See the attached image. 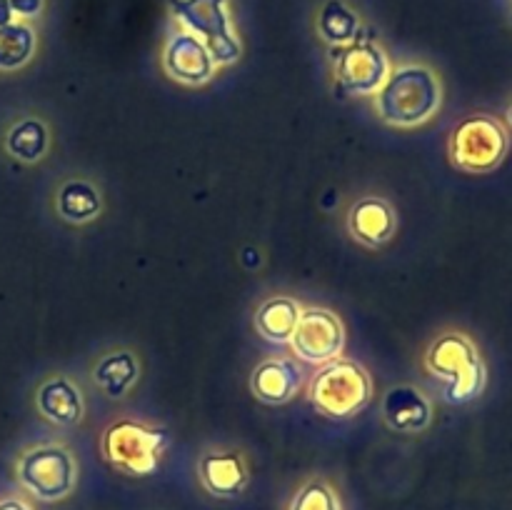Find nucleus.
<instances>
[{"instance_id":"18","label":"nucleus","mask_w":512,"mask_h":510,"mask_svg":"<svg viewBox=\"0 0 512 510\" xmlns=\"http://www.w3.org/2000/svg\"><path fill=\"white\" fill-rule=\"evenodd\" d=\"M5 148H8L10 155H15L18 160H25V163H35L45 155L48 150V130L40 120L25 118L20 120L18 125H13L5 138Z\"/></svg>"},{"instance_id":"11","label":"nucleus","mask_w":512,"mask_h":510,"mask_svg":"<svg viewBox=\"0 0 512 510\" xmlns=\"http://www.w3.org/2000/svg\"><path fill=\"white\" fill-rule=\"evenodd\" d=\"M383 413L390 428L400 430V433H418V430L428 428L430 418H433L428 400L410 385H398L385 395Z\"/></svg>"},{"instance_id":"21","label":"nucleus","mask_w":512,"mask_h":510,"mask_svg":"<svg viewBox=\"0 0 512 510\" xmlns=\"http://www.w3.org/2000/svg\"><path fill=\"white\" fill-rule=\"evenodd\" d=\"M35 33L23 23H10L0 28V70H15L33 55Z\"/></svg>"},{"instance_id":"12","label":"nucleus","mask_w":512,"mask_h":510,"mask_svg":"<svg viewBox=\"0 0 512 510\" xmlns=\"http://www.w3.org/2000/svg\"><path fill=\"white\" fill-rule=\"evenodd\" d=\"M200 480L208 493L218 498H235L245 490L248 470L235 453H210L200 460Z\"/></svg>"},{"instance_id":"16","label":"nucleus","mask_w":512,"mask_h":510,"mask_svg":"<svg viewBox=\"0 0 512 510\" xmlns=\"http://www.w3.org/2000/svg\"><path fill=\"white\" fill-rule=\"evenodd\" d=\"M300 313H303V310L298 308L295 300L273 298L268 300V303L260 305L258 315H255V325H258L260 333L268 340H273V343H290Z\"/></svg>"},{"instance_id":"5","label":"nucleus","mask_w":512,"mask_h":510,"mask_svg":"<svg viewBox=\"0 0 512 510\" xmlns=\"http://www.w3.org/2000/svg\"><path fill=\"white\" fill-rule=\"evenodd\" d=\"M225 3L228 0H170L175 18L208 48L213 63L220 65L240 58V43L230 28Z\"/></svg>"},{"instance_id":"13","label":"nucleus","mask_w":512,"mask_h":510,"mask_svg":"<svg viewBox=\"0 0 512 510\" xmlns=\"http://www.w3.org/2000/svg\"><path fill=\"white\" fill-rule=\"evenodd\" d=\"M300 368H295L290 360H265L253 373V390L265 403H288L300 388Z\"/></svg>"},{"instance_id":"3","label":"nucleus","mask_w":512,"mask_h":510,"mask_svg":"<svg viewBox=\"0 0 512 510\" xmlns=\"http://www.w3.org/2000/svg\"><path fill=\"white\" fill-rule=\"evenodd\" d=\"M165 448H168L165 430L148 428L135 420H118L103 435V453L108 463L135 478L153 475Z\"/></svg>"},{"instance_id":"14","label":"nucleus","mask_w":512,"mask_h":510,"mask_svg":"<svg viewBox=\"0 0 512 510\" xmlns=\"http://www.w3.org/2000/svg\"><path fill=\"white\" fill-rule=\"evenodd\" d=\"M350 230L365 245H383L395 230L393 208L380 198H363L350 210Z\"/></svg>"},{"instance_id":"24","label":"nucleus","mask_w":512,"mask_h":510,"mask_svg":"<svg viewBox=\"0 0 512 510\" xmlns=\"http://www.w3.org/2000/svg\"><path fill=\"white\" fill-rule=\"evenodd\" d=\"M13 8H10V3L8 0H0V28H3V25H10L13 23Z\"/></svg>"},{"instance_id":"2","label":"nucleus","mask_w":512,"mask_h":510,"mask_svg":"<svg viewBox=\"0 0 512 510\" xmlns=\"http://www.w3.org/2000/svg\"><path fill=\"white\" fill-rule=\"evenodd\" d=\"M430 373L448 380L445 398L450 403H468L478 398L485 388V365L480 360L478 350L465 335L450 333L433 343L425 358Z\"/></svg>"},{"instance_id":"4","label":"nucleus","mask_w":512,"mask_h":510,"mask_svg":"<svg viewBox=\"0 0 512 510\" xmlns=\"http://www.w3.org/2000/svg\"><path fill=\"white\" fill-rule=\"evenodd\" d=\"M373 385L368 373L353 360H330L313 378L310 400L328 418L355 415L370 400Z\"/></svg>"},{"instance_id":"17","label":"nucleus","mask_w":512,"mask_h":510,"mask_svg":"<svg viewBox=\"0 0 512 510\" xmlns=\"http://www.w3.org/2000/svg\"><path fill=\"white\" fill-rule=\"evenodd\" d=\"M95 383L110 395V398H120L125 390L138 380V363L130 353L120 350V353L105 355L98 365H95Z\"/></svg>"},{"instance_id":"15","label":"nucleus","mask_w":512,"mask_h":510,"mask_svg":"<svg viewBox=\"0 0 512 510\" xmlns=\"http://www.w3.org/2000/svg\"><path fill=\"white\" fill-rule=\"evenodd\" d=\"M38 408L50 423L75 425L83 418V398L70 380L53 378L38 390Z\"/></svg>"},{"instance_id":"9","label":"nucleus","mask_w":512,"mask_h":510,"mask_svg":"<svg viewBox=\"0 0 512 510\" xmlns=\"http://www.w3.org/2000/svg\"><path fill=\"white\" fill-rule=\"evenodd\" d=\"M338 60V80L345 90L358 95L375 93L388 80V60L383 50L373 43H348L345 48L333 50Z\"/></svg>"},{"instance_id":"1","label":"nucleus","mask_w":512,"mask_h":510,"mask_svg":"<svg viewBox=\"0 0 512 510\" xmlns=\"http://www.w3.org/2000/svg\"><path fill=\"white\" fill-rule=\"evenodd\" d=\"M438 105V78L420 65L395 70L378 90V110L385 123L418 125L428 120Z\"/></svg>"},{"instance_id":"19","label":"nucleus","mask_w":512,"mask_h":510,"mask_svg":"<svg viewBox=\"0 0 512 510\" xmlns=\"http://www.w3.org/2000/svg\"><path fill=\"white\" fill-rule=\"evenodd\" d=\"M318 28H320V35L333 45L353 43L360 33L358 15H355L343 0H328V3L323 5Z\"/></svg>"},{"instance_id":"26","label":"nucleus","mask_w":512,"mask_h":510,"mask_svg":"<svg viewBox=\"0 0 512 510\" xmlns=\"http://www.w3.org/2000/svg\"><path fill=\"white\" fill-rule=\"evenodd\" d=\"M508 120L512 123V105H510V110H508Z\"/></svg>"},{"instance_id":"10","label":"nucleus","mask_w":512,"mask_h":510,"mask_svg":"<svg viewBox=\"0 0 512 510\" xmlns=\"http://www.w3.org/2000/svg\"><path fill=\"white\" fill-rule=\"evenodd\" d=\"M165 68L173 78L183 80V83L200 85L213 75L215 63L208 48L195 35L180 33L165 48Z\"/></svg>"},{"instance_id":"7","label":"nucleus","mask_w":512,"mask_h":510,"mask_svg":"<svg viewBox=\"0 0 512 510\" xmlns=\"http://www.w3.org/2000/svg\"><path fill=\"white\" fill-rule=\"evenodd\" d=\"M18 480L40 500H60L75 488V460L60 445L28 450L18 463Z\"/></svg>"},{"instance_id":"22","label":"nucleus","mask_w":512,"mask_h":510,"mask_svg":"<svg viewBox=\"0 0 512 510\" xmlns=\"http://www.w3.org/2000/svg\"><path fill=\"white\" fill-rule=\"evenodd\" d=\"M290 510H340V503L325 483H308L295 495Z\"/></svg>"},{"instance_id":"25","label":"nucleus","mask_w":512,"mask_h":510,"mask_svg":"<svg viewBox=\"0 0 512 510\" xmlns=\"http://www.w3.org/2000/svg\"><path fill=\"white\" fill-rule=\"evenodd\" d=\"M0 510H30V508L23 503V500L10 498V500H0Z\"/></svg>"},{"instance_id":"23","label":"nucleus","mask_w":512,"mask_h":510,"mask_svg":"<svg viewBox=\"0 0 512 510\" xmlns=\"http://www.w3.org/2000/svg\"><path fill=\"white\" fill-rule=\"evenodd\" d=\"M10 8L15 15H23V18H33L43 8V0H8Z\"/></svg>"},{"instance_id":"20","label":"nucleus","mask_w":512,"mask_h":510,"mask_svg":"<svg viewBox=\"0 0 512 510\" xmlns=\"http://www.w3.org/2000/svg\"><path fill=\"white\" fill-rule=\"evenodd\" d=\"M100 210V195L98 190L83 180H73L65 183L63 190L58 193V213L70 223H85V220L95 218Z\"/></svg>"},{"instance_id":"8","label":"nucleus","mask_w":512,"mask_h":510,"mask_svg":"<svg viewBox=\"0 0 512 510\" xmlns=\"http://www.w3.org/2000/svg\"><path fill=\"white\" fill-rule=\"evenodd\" d=\"M343 343V323L333 313L320 308L300 313L298 325L293 330V338H290V345H293L295 353L315 365H325L338 358L340 350H343Z\"/></svg>"},{"instance_id":"6","label":"nucleus","mask_w":512,"mask_h":510,"mask_svg":"<svg viewBox=\"0 0 512 510\" xmlns=\"http://www.w3.org/2000/svg\"><path fill=\"white\" fill-rule=\"evenodd\" d=\"M508 153V133L490 115L465 118L450 138V155L455 165L468 173H488L498 168Z\"/></svg>"}]
</instances>
